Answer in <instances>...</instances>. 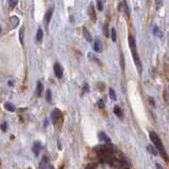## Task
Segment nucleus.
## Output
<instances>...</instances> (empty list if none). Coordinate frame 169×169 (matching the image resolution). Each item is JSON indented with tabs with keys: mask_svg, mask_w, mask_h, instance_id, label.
<instances>
[{
	"mask_svg": "<svg viewBox=\"0 0 169 169\" xmlns=\"http://www.w3.org/2000/svg\"><path fill=\"white\" fill-rule=\"evenodd\" d=\"M53 12H54V8H50L49 10H48V12L45 13V24H48L49 22H50V19H51V17H52V15H53Z\"/></svg>",
	"mask_w": 169,
	"mask_h": 169,
	"instance_id": "obj_8",
	"label": "nucleus"
},
{
	"mask_svg": "<svg viewBox=\"0 0 169 169\" xmlns=\"http://www.w3.org/2000/svg\"><path fill=\"white\" fill-rule=\"evenodd\" d=\"M84 92H86V93L89 92V86H88V84H86L84 86Z\"/></svg>",
	"mask_w": 169,
	"mask_h": 169,
	"instance_id": "obj_28",
	"label": "nucleus"
},
{
	"mask_svg": "<svg viewBox=\"0 0 169 169\" xmlns=\"http://www.w3.org/2000/svg\"><path fill=\"white\" fill-rule=\"evenodd\" d=\"M54 73H55V76L57 77V78H61V77H62L63 71L59 63H55V65H54Z\"/></svg>",
	"mask_w": 169,
	"mask_h": 169,
	"instance_id": "obj_6",
	"label": "nucleus"
},
{
	"mask_svg": "<svg viewBox=\"0 0 169 169\" xmlns=\"http://www.w3.org/2000/svg\"><path fill=\"white\" fill-rule=\"evenodd\" d=\"M93 50H94L95 52H97V53H100V52H102V50H103L102 42H100L98 39L94 40V42H93Z\"/></svg>",
	"mask_w": 169,
	"mask_h": 169,
	"instance_id": "obj_7",
	"label": "nucleus"
},
{
	"mask_svg": "<svg viewBox=\"0 0 169 169\" xmlns=\"http://www.w3.org/2000/svg\"><path fill=\"white\" fill-rule=\"evenodd\" d=\"M82 34H84V37L86 38L87 41H89V42L92 41V36H91L90 32L88 31V29L86 28V26H82Z\"/></svg>",
	"mask_w": 169,
	"mask_h": 169,
	"instance_id": "obj_9",
	"label": "nucleus"
},
{
	"mask_svg": "<svg viewBox=\"0 0 169 169\" xmlns=\"http://www.w3.org/2000/svg\"><path fill=\"white\" fill-rule=\"evenodd\" d=\"M48 169H54V167L53 166H51V165H48V167H47Z\"/></svg>",
	"mask_w": 169,
	"mask_h": 169,
	"instance_id": "obj_30",
	"label": "nucleus"
},
{
	"mask_svg": "<svg viewBox=\"0 0 169 169\" xmlns=\"http://www.w3.org/2000/svg\"><path fill=\"white\" fill-rule=\"evenodd\" d=\"M121 70L124 71L125 70V58H124V54L121 52Z\"/></svg>",
	"mask_w": 169,
	"mask_h": 169,
	"instance_id": "obj_20",
	"label": "nucleus"
},
{
	"mask_svg": "<svg viewBox=\"0 0 169 169\" xmlns=\"http://www.w3.org/2000/svg\"><path fill=\"white\" fill-rule=\"evenodd\" d=\"M0 128H1L2 131H6V123H2L1 126H0Z\"/></svg>",
	"mask_w": 169,
	"mask_h": 169,
	"instance_id": "obj_27",
	"label": "nucleus"
},
{
	"mask_svg": "<svg viewBox=\"0 0 169 169\" xmlns=\"http://www.w3.org/2000/svg\"><path fill=\"white\" fill-rule=\"evenodd\" d=\"M90 15H91V18H92V20H95V13H93L92 5L90 6Z\"/></svg>",
	"mask_w": 169,
	"mask_h": 169,
	"instance_id": "obj_24",
	"label": "nucleus"
},
{
	"mask_svg": "<svg viewBox=\"0 0 169 169\" xmlns=\"http://www.w3.org/2000/svg\"><path fill=\"white\" fill-rule=\"evenodd\" d=\"M17 3H18V1H12V0H10V1H9V4H10L12 8H14L15 5H17Z\"/></svg>",
	"mask_w": 169,
	"mask_h": 169,
	"instance_id": "obj_26",
	"label": "nucleus"
},
{
	"mask_svg": "<svg viewBox=\"0 0 169 169\" xmlns=\"http://www.w3.org/2000/svg\"><path fill=\"white\" fill-rule=\"evenodd\" d=\"M4 109L6 111H9V112H15V110H16L15 106L11 103H5L4 104Z\"/></svg>",
	"mask_w": 169,
	"mask_h": 169,
	"instance_id": "obj_13",
	"label": "nucleus"
},
{
	"mask_svg": "<svg viewBox=\"0 0 169 169\" xmlns=\"http://www.w3.org/2000/svg\"><path fill=\"white\" fill-rule=\"evenodd\" d=\"M42 91H43V86H42L41 82H37V87H36V93H37V96H38V97L41 96Z\"/></svg>",
	"mask_w": 169,
	"mask_h": 169,
	"instance_id": "obj_11",
	"label": "nucleus"
},
{
	"mask_svg": "<svg viewBox=\"0 0 169 169\" xmlns=\"http://www.w3.org/2000/svg\"><path fill=\"white\" fill-rule=\"evenodd\" d=\"M153 34H156V36H158V37L163 36V33H161V32H160V30H158V28L156 26H153Z\"/></svg>",
	"mask_w": 169,
	"mask_h": 169,
	"instance_id": "obj_17",
	"label": "nucleus"
},
{
	"mask_svg": "<svg viewBox=\"0 0 169 169\" xmlns=\"http://www.w3.org/2000/svg\"><path fill=\"white\" fill-rule=\"evenodd\" d=\"M123 4V6H124V11H125V13H126V15L129 17L130 16V10H129V6H128V4H127L126 1H124V2L121 3Z\"/></svg>",
	"mask_w": 169,
	"mask_h": 169,
	"instance_id": "obj_16",
	"label": "nucleus"
},
{
	"mask_svg": "<svg viewBox=\"0 0 169 169\" xmlns=\"http://www.w3.org/2000/svg\"><path fill=\"white\" fill-rule=\"evenodd\" d=\"M147 149L150 151V153H151V154H153V156H156V154H158V153H156V151L152 148V146H148Z\"/></svg>",
	"mask_w": 169,
	"mask_h": 169,
	"instance_id": "obj_22",
	"label": "nucleus"
},
{
	"mask_svg": "<svg viewBox=\"0 0 169 169\" xmlns=\"http://www.w3.org/2000/svg\"><path fill=\"white\" fill-rule=\"evenodd\" d=\"M57 144H58V149H61V144H60V142H59V141L57 142Z\"/></svg>",
	"mask_w": 169,
	"mask_h": 169,
	"instance_id": "obj_29",
	"label": "nucleus"
},
{
	"mask_svg": "<svg viewBox=\"0 0 169 169\" xmlns=\"http://www.w3.org/2000/svg\"><path fill=\"white\" fill-rule=\"evenodd\" d=\"M114 114H115L116 116H117V117H119V119H123V117H124V114H123V111H121V109L119 108V106H115V107H114Z\"/></svg>",
	"mask_w": 169,
	"mask_h": 169,
	"instance_id": "obj_10",
	"label": "nucleus"
},
{
	"mask_svg": "<svg viewBox=\"0 0 169 169\" xmlns=\"http://www.w3.org/2000/svg\"><path fill=\"white\" fill-rule=\"evenodd\" d=\"M61 117H62V114H61L59 109L55 108L52 111V113H51V119H52V123L54 125H57L58 121H60Z\"/></svg>",
	"mask_w": 169,
	"mask_h": 169,
	"instance_id": "obj_3",
	"label": "nucleus"
},
{
	"mask_svg": "<svg viewBox=\"0 0 169 169\" xmlns=\"http://www.w3.org/2000/svg\"><path fill=\"white\" fill-rule=\"evenodd\" d=\"M23 33H24V28H21L20 32H19V38H20L21 45H23Z\"/></svg>",
	"mask_w": 169,
	"mask_h": 169,
	"instance_id": "obj_18",
	"label": "nucleus"
},
{
	"mask_svg": "<svg viewBox=\"0 0 169 169\" xmlns=\"http://www.w3.org/2000/svg\"><path fill=\"white\" fill-rule=\"evenodd\" d=\"M98 138H99V141H102V142L106 143V145L107 146L112 145V141H111V138L106 134L105 132H100L99 134H98Z\"/></svg>",
	"mask_w": 169,
	"mask_h": 169,
	"instance_id": "obj_4",
	"label": "nucleus"
},
{
	"mask_svg": "<svg viewBox=\"0 0 169 169\" xmlns=\"http://www.w3.org/2000/svg\"><path fill=\"white\" fill-rule=\"evenodd\" d=\"M47 100L48 103H52V92H51V90H48L47 91Z\"/></svg>",
	"mask_w": 169,
	"mask_h": 169,
	"instance_id": "obj_19",
	"label": "nucleus"
},
{
	"mask_svg": "<svg viewBox=\"0 0 169 169\" xmlns=\"http://www.w3.org/2000/svg\"><path fill=\"white\" fill-rule=\"evenodd\" d=\"M149 136H150V141L153 143V145L156 146V148L158 150V152L161 153V156L164 158V160H165V161H167L166 150H165V148H164V146H163V143H162L161 138L158 137V135L156 134V132L151 131L150 134H149Z\"/></svg>",
	"mask_w": 169,
	"mask_h": 169,
	"instance_id": "obj_2",
	"label": "nucleus"
},
{
	"mask_svg": "<svg viewBox=\"0 0 169 169\" xmlns=\"http://www.w3.org/2000/svg\"><path fill=\"white\" fill-rule=\"evenodd\" d=\"M128 39H129V45H130V49H131L132 56H133V60H134L135 66H136V68H137V71H138V73L141 74L143 72V66H142V62H141L140 57H138V54H137L135 40L132 35H129V38H128Z\"/></svg>",
	"mask_w": 169,
	"mask_h": 169,
	"instance_id": "obj_1",
	"label": "nucleus"
},
{
	"mask_svg": "<svg viewBox=\"0 0 169 169\" xmlns=\"http://www.w3.org/2000/svg\"><path fill=\"white\" fill-rule=\"evenodd\" d=\"M42 37H43V31L41 29H38L36 33V40L38 42H40L42 40Z\"/></svg>",
	"mask_w": 169,
	"mask_h": 169,
	"instance_id": "obj_14",
	"label": "nucleus"
},
{
	"mask_svg": "<svg viewBox=\"0 0 169 169\" xmlns=\"http://www.w3.org/2000/svg\"><path fill=\"white\" fill-rule=\"evenodd\" d=\"M109 97L112 100H116V93L113 88H110V89H109Z\"/></svg>",
	"mask_w": 169,
	"mask_h": 169,
	"instance_id": "obj_15",
	"label": "nucleus"
},
{
	"mask_svg": "<svg viewBox=\"0 0 169 169\" xmlns=\"http://www.w3.org/2000/svg\"><path fill=\"white\" fill-rule=\"evenodd\" d=\"M8 84H9V86H13V82H9Z\"/></svg>",
	"mask_w": 169,
	"mask_h": 169,
	"instance_id": "obj_32",
	"label": "nucleus"
},
{
	"mask_svg": "<svg viewBox=\"0 0 169 169\" xmlns=\"http://www.w3.org/2000/svg\"><path fill=\"white\" fill-rule=\"evenodd\" d=\"M111 37H112V40L115 42L116 41V31H115V29L111 30Z\"/></svg>",
	"mask_w": 169,
	"mask_h": 169,
	"instance_id": "obj_21",
	"label": "nucleus"
},
{
	"mask_svg": "<svg viewBox=\"0 0 169 169\" xmlns=\"http://www.w3.org/2000/svg\"><path fill=\"white\" fill-rule=\"evenodd\" d=\"M10 22L12 23V26H13V28H16V26L19 24V18L17 16H12L10 18Z\"/></svg>",
	"mask_w": 169,
	"mask_h": 169,
	"instance_id": "obj_12",
	"label": "nucleus"
},
{
	"mask_svg": "<svg viewBox=\"0 0 169 169\" xmlns=\"http://www.w3.org/2000/svg\"><path fill=\"white\" fill-rule=\"evenodd\" d=\"M156 168H158V169H164V168H162V167L160 166V165H158V164H156Z\"/></svg>",
	"mask_w": 169,
	"mask_h": 169,
	"instance_id": "obj_31",
	"label": "nucleus"
},
{
	"mask_svg": "<svg viewBox=\"0 0 169 169\" xmlns=\"http://www.w3.org/2000/svg\"><path fill=\"white\" fill-rule=\"evenodd\" d=\"M41 143L39 142V141H35L34 143H33V147H32V150H33V153H34L35 156H38L40 152V150H41Z\"/></svg>",
	"mask_w": 169,
	"mask_h": 169,
	"instance_id": "obj_5",
	"label": "nucleus"
},
{
	"mask_svg": "<svg viewBox=\"0 0 169 169\" xmlns=\"http://www.w3.org/2000/svg\"><path fill=\"white\" fill-rule=\"evenodd\" d=\"M97 9H98L99 11H103L104 4H103V2H102V1H97Z\"/></svg>",
	"mask_w": 169,
	"mask_h": 169,
	"instance_id": "obj_25",
	"label": "nucleus"
},
{
	"mask_svg": "<svg viewBox=\"0 0 169 169\" xmlns=\"http://www.w3.org/2000/svg\"><path fill=\"white\" fill-rule=\"evenodd\" d=\"M98 107H99L100 109H103L104 107H105V102H104L103 99H99V100H98Z\"/></svg>",
	"mask_w": 169,
	"mask_h": 169,
	"instance_id": "obj_23",
	"label": "nucleus"
},
{
	"mask_svg": "<svg viewBox=\"0 0 169 169\" xmlns=\"http://www.w3.org/2000/svg\"><path fill=\"white\" fill-rule=\"evenodd\" d=\"M0 32H1V28H0Z\"/></svg>",
	"mask_w": 169,
	"mask_h": 169,
	"instance_id": "obj_33",
	"label": "nucleus"
}]
</instances>
